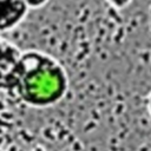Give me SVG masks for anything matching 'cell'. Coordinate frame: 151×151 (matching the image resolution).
I'll return each instance as SVG.
<instances>
[{"label":"cell","mask_w":151,"mask_h":151,"mask_svg":"<svg viewBox=\"0 0 151 151\" xmlns=\"http://www.w3.org/2000/svg\"><path fill=\"white\" fill-rule=\"evenodd\" d=\"M20 88L27 100L46 104L60 97L64 88V78L59 68L52 63L39 59L33 67L24 72Z\"/></svg>","instance_id":"cell-1"},{"label":"cell","mask_w":151,"mask_h":151,"mask_svg":"<svg viewBox=\"0 0 151 151\" xmlns=\"http://www.w3.org/2000/svg\"><path fill=\"white\" fill-rule=\"evenodd\" d=\"M116 4H118V5H122V4H124L126 0H113Z\"/></svg>","instance_id":"cell-4"},{"label":"cell","mask_w":151,"mask_h":151,"mask_svg":"<svg viewBox=\"0 0 151 151\" xmlns=\"http://www.w3.org/2000/svg\"><path fill=\"white\" fill-rule=\"evenodd\" d=\"M27 2H29L31 5H39V4H41V2H44L45 0H26Z\"/></svg>","instance_id":"cell-3"},{"label":"cell","mask_w":151,"mask_h":151,"mask_svg":"<svg viewBox=\"0 0 151 151\" xmlns=\"http://www.w3.org/2000/svg\"><path fill=\"white\" fill-rule=\"evenodd\" d=\"M24 4L20 0H0V24H11L20 17Z\"/></svg>","instance_id":"cell-2"}]
</instances>
